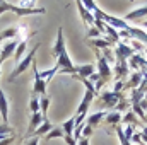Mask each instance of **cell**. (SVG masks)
Returning a JSON list of instances; mask_svg holds the SVG:
<instances>
[{"instance_id":"2e32d148","label":"cell","mask_w":147,"mask_h":145,"mask_svg":"<svg viewBox=\"0 0 147 145\" xmlns=\"http://www.w3.org/2000/svg\"><path fill=\"white\" fill-rule=\"evenodd\" d=\"M46 80L39 79L34 75V84H33V94H41V96H46Z\"/></svg>"},{"instance_id":"ba28073f","label":"cell","mask_w":147,"mask_h":145,"mask_svg":"<svg viewBox=\"0 0 147 145\" xmlns=\"http://www.w3.org/2000/svg\"><path fill=\"white\" fill-rule=\"evenodd\" d=\"M77 9H79V14H80V17H82V22H84V26L89 29V28H92L94 26V15L84 7V2L82 0H79L77 2Z\"/></svg>"},{"instance_id":"30bf717a","label":"cell","mask_w":147,"mask_h":145,"mask_svg":"<svg viewBox=\"0 0 147 145\" xmlns=\"http://www.w3.org/2000/svg\"><path fill=\"white\" fill-rule=\"evenodd\" d=\"M142 72H132V75H128V80L125 82V87H123V91H134V89H137L139 85H140V82H142Z\"/></svg>"},{"instance_id":"d6a6232c","label":"cell","mask_w":147,"mask_h":145,"mask_svg":"<svg viewBox=\"0 0 147 145\" xmlns=\"http://www.w3.org/2000/svg\"><path fill=\"white\" fill-rule=\"evenodd\" d=\"M140 24H142V26H144V28H147V21H146V22H140Z\"/></svg>"},{"instance_id":"4fadbf2b","label":"cell","mask_w":147,"mask_h":145,"mask_svg":"<svg viewBox=\"0 0 147 145\" xmlns=\"http://www.w3.org/2000/svg\"><path fill=\"white\" fill-rule=\"evenodd\" d=\"M87 44L89 46H92V48H96V50H113L115 48V44L110 43L108 39H103V38H96V39H87Z\"/></svg>"},{"instance_id":"d590c367","label":"cell","mask_w":147,"mask_h":145,"mask_svg":"<svg viewBox=\"0 0 147 145\" xmlns=\"http://www.w3.org/2000/svg\"><path fill=\"white\" fill-rule=\"evenodd\" d=\"M0 41H2V39H0Z\"/></svg>"},{"instance_id":"cb8c5ba5","label":"cell","mask_w":147,"mask_h":145,"mask_svg":"<svg viewBox=\"0 0 147 145\" xmlns=\"http://www.w3.org/2000/svg\"><path fill=\"white\" fill-rule=\"evenodd\" d=\"M115 132H116V135H118V140H120V144L121 145H134L125 135H123V126L121 125H116L115 126Z\"/></svg>"},{"instance_id":"ffe728a7","label":"cell","mask_w":147,"mask_h":145,"mask_svg":"<svg viewBox=\"0 0 147 145\" xmlns=\"http://www.w3.org/2000/svg\"><path fill=\"white\" fill-rule=\"evenodd\" d=\"M62 130L67 137H74V130H75V118H69L63 125H62Z\"/></svg>"},{"instance_id":"1f68e13d","label":"cell","mask_w":147,"mask_h":145,"mask_svg":"<svg viewBox=\"0 0 147 145\" xmlns=\"http://www.w3.org/2000/svg\"><path fill=\"white\" fill-rule=\"evenodd\" d=\"M38 144H39V138H38V137H33V138H31L26 145H38Z\"/></svg>"},{"instance_id":"d4e9b609","label":"cell","mask_w":147,"mask_h":145,"mask_svg":"<svg viewBox=\"0 0 147 145\" xmlns=\"http://www.w3.org/2000/svg\"><path fill=\"white\" fill-rule=\"evenodd\" d=\"M0 135H3V137H14V128L9 123H0Z\"/></svg>"},{"instance_id":"4316f807","label":"cell","mask_w":147,"mask_h":145,"mask_svg":"<svg viewBox=\"0 0 147 145\" xmlns=\"http://www.w3.org/2000/svg\"><path fill=\"white\" fill-rule=\"evenodd\" d=\"M29 109H31V113H39V99L36 97V94H33V96H31Z\"/></svg>"},{"instance_id":"7402d4cb","label":"cell","mask_w":147,"mask_h":145,"mask_svg":"<svg viewBox=\"0 0 147 145\" xmlns=\"http://www.w3.org/2000/svg\"><path fill=\"white\" fill-rule=\"evenodd\" d=\"M17 36H19V28H9V29L0 33V39L2 41L3 39H12V38H17Z\"/></svg>"},{"instance_id":"52a82bcc","label":"cell","mask_w":147,"mask_h":145,"mask_svg":"<svg viewBox=\"0 0 147 145\" xmlns=\"http://www.w3.org/2000/svg\"><path fill=\"white\" fill-rule=\"evenodd\" d=\"M65 51V39H63V29L62 28H58V31H57V39H55V43H53V48H51V53H53V56H60L62 53Z\"/></svg>"},{"instance_id":"8992f818","label":"cell","mask_w":147,"mask_h":145,"mask_svg":"<svg viewBox=\"0 0 147 145\" xmlns=\"http://www.w3.org/2000/svg\"><path fill=\"white\" fill-rule=\"evenodd\" d=\"M17 44H19V41H14V39H10V41H7V43H3V46H0V63H3L9 56H12L14 53H16V48H17Z\"/></svg>"},{"instance_id":"7a4b0ae2","label":"cell","mask_w":147,"mask_h":145,"mask_svg":"<svg viewBox=\"0 0 147 145\" xmlns=\"http://www.w3.org/2000/svg\"><path fill=\"white\" fill-rule=\"evenodd\" d=\"M38 46H39V44H34V46H33V50H29V53H28V55H26V56H24V58H22V60H21V62L17 63L16 70L10 73V77H9V80H10V82H12V80H16V79H17V77L21 75V73H24L26 70H28V68H29V67H31V65H33Z\"/></svg>"},{"instance_id":"5bb4252c","label":"cell","mask_w":147,"mask_h":145,"mask_svg":"<svg viewBox=\"0 0 147 145\" xmlns=\"http://www.w3.org/2000/svg\"><path fill=\"white\" fill-rule=\"evenodd\" d=\"M0 116H2V123L9 121V101H7L2 87H0Z\"/></svg>"},{"instance_id":"d6986e66","label":"cell","mask_w":147,"mask_h":145,"mask_svg":"<svg viewBox=\"0 0 147 145\" xmlns=\"http://www.w3.org/2000/svg\"><path fill=\"white\" fill-rule=\"evenodd\" d=\"M26 46H28V41H26V39H21L19 44H17V48H16V53H14L16 63H19V62L22 60V55H24V51H26Z\"/></svg>"},{"instance_id":"603a6c76","label":"cell","mask_w":147,"mask_h":145,"mask_svg":"<svg viewBox=\"0 0 147 145\" xmlns=\"http://www.w3.org/2000/svg\"><path fill=\"white\" fill-rule=\"evenodd\" d=\"M65 137V133H63V130L62 128H53L51 132H48L46 135H45V140H53V138H63Z\"/></svg>"},{"instance_id":"f1b7e54d","label":"cell","mask_w":147,"mask_h":145,"mask_svg":"<svg viewBox=\"0 0 147 145\" xmlns=\"http://www.w3.org/2000/svg\"><path fill=\"white\" fill-rule=\"evenodd\" d=\"M140 137H142V142H144V145H147V126H144V128H142Z\"/></svg>"},{"instance_id":"9c48e42d","label":"cell","mask_w":147,"mask_h":145,"mask_svg":"<svg viewBox=\"0 0 147 145\" xmlns=\"http://www.w3.org/2000/svg\"><path fill=\"white\" fill-rule=\"evenodd\" d=\"M94 72H96V67L92 63L79 65V67H75V75H72V79H89Z\"/></svg>"},{"instance_id":"4dcf8cb0","label":"cell","mask_w":147,"mask_h":145,"mask_svg":"<svg viewBox=\"0 0 147 145\" xmlns=\"http://www.w3.org/2000/svg\"><path fill=\"white\" fill-rule=\"evenodd\" d=\"M77 145H89V138H86V137H80V138L77 140Z\"/></svg>"},{"instance_id":"f546056e","label":"cell","mask_w":147,"mask_h":145,"mask_svg":"<svg viewBox=\"0 0 147 145\" xmlns=\"http://www.w3.org/2000/svg\"><path fill=\"white\" fill-rule=\"evenodd\" d=\"M14 140H16V135H14V137H9V138H5V140H2L0 145H9V144H12Z\"/></svg>"},{"instance_id":"3957f363","label":"cell","mask_w":147,"mask_h":145,"mask_svg":"<svg viewBox=\"0 0 147 145\" xmlns=\"http://www.w3.org/2000/svg\"><path fill=\"white\" fill-rule=\"evenodd\" d=\"M125 96L123 92H113V91H105L99 94V101L105 104V108H116V104L121 101V97Z\"/></svg>"},{"instance_id":"484cf974","label":"cell","mask_w":147,"mask_h":145,"mask_svg":"<svg viewBox=\"0 0 147 145\" xmlns=\"http://www.w3.org/2000/svg\"><path fill=\"white\" fill-rule=\"evenodd\" d=\"M132 111L137 118H140V121H146V111L140 108L139 104H132Z\"/></svg>"},{"instance_id":"836d02e7","label":"cell","mask_w":147,"mask_h":145,"mask_svg":"<svg viewBox=\"0 0 147 145\" xmlns=\"http://www.w3.org/2000/svg\"><path fill=\"white\" fill-rule=\"evenodd\" d=\"M146 123H147V111H146Z\"/></svg>"},{"instance_id":"e0dca14e","label":"cell","mask_w":147,"mask_h":145,"mask_svg":"<svg viewBox=\"0 0 147 145\" xmlns=\"http://www.w3.org/2000/svg\"><path fill=\"white\" fill-rule=\"evenodd\" d=\"M51 130H53V125H51L48 119H45V121L36 128V132L33 133V137H38V138H39V137H45V135H46L48 132H51Z\"/></svg>"},{"instance_id":"ac0fdd59","label":"cell","mask_w":147,"mask_h":145,"mask_svg":"<svg viewBox=\"0 0 147 145\" xmlns=\"http://www.w3.org/2000/svg\"><path fill=\"white\" fill-rule=\"evenodd\" d=\"M105 121H106V125H113V126L121 125V113H118V111H111V113L106 114Z\"/></svg>"},{"instance_id":"e575fe53","label":"cell","mask_w":147,"mask_h":145,"mask_svg":"<svg viewBox=\"0 0 147 145\" xmlns=\"http://www.w3.org/2000/svg\"><path fill=\"white\" fill-rule=\"evenodd\" d=\"M0 73H2V63H0Z\"/></svg>"},{"instance_id":"9a60e30c","label":"cell","mask_w":147,"mask_h":145,"mask_svg":"<svg viewBox=\"0 0 147 145\" xmlns=\"http://www.w3.org/2000/svg\"><path fill=\"white\" fill-rule=\"evenodd\" d=\"M106 114H108L106 111H98V113L91 114L89 118H86V121H84V123H86L87 126L94 128V126H98V125H99V123H101V121H103V119L106 118Z\"/></svg>"},{"instance_id":"44dd1931","label":"cell","mask_w":147,"mask_h":145,"mask_svg":"<svg viewBox=\"0 0 147 145\" xmlns=\"http://www.w3.org/2000/svg\"><path fill=\"white\" fill-rule=\"evenodd\" d=\"M50 97L48 96H41V99H39V113H41V116L46 119V114H48V108H50Z\"/></svg>"},{"instance_id":"6da1fadb","label":"cell","mask_w":147,"mask_h":145,"mask_svg":"<svg viewBox=\"0 0 147 145\" xmlns=\"http://www.w3.org/2000/svg\"><path fill=\"white\" fill-rule=\"evenodd\" d=\"M96 56H98V73H99V77H101V80L94 85V89H96V92H98V89H101L103 84H106L111 77H113V70H111V67H110V62L99 53V50H96Z\"/></svg>"},{"instance_id":"5b68a950","label":"cell","mask_w":147,"mask_h":145,"mask_svg":"<svg viewBox=\"0 0 147 145\" xmlns=\"http://www.w3.org/2000/svg\"><path fill=\"white\" fill-rule=\"evenodd\" d=\"M57 65H58V72L62 73H70V75H75V67L72 65V60L67 53V50L57 58Z\"/></svg>"},{"instance_id":"83f0119b","label":"cell","mask_w":147,"mask_h":145,"mask_svg":"<svg viewBox=\"0 0 147 145\" xmlns=\"http://www.w3.org/2000/svg\"><path fill=\"white\" fill-rule=\"evenodd\" d=\"M87 36H89V39H96V38L101 36V33L92 26V28H89V29H87Z\"/></svg>"},{"instance_id":"277c9868","label":"cell","mask_w":147,"mask_h":145,"mask_svg":"<svg viewBox=\"0 0 147 145\" xmlns=\"http://www.w3.org/2000/svg\"><path fill=\"white\" fill-rule=\"evenodd\" d=\"M115 60H123V62H128V58L130 56H134L135 55V51H134V48L127 43V41H120L115 48Z\"/></svg>"},{"instance_id":"8fae6325","label":"cell","mask_w":147,"mask_h":145,"mask_svg":"<svg viewBox=\"0 0 147 145\" xmlns=\"http://www.w3.org/2000/svg\"><path fill=\"white\" fill-rule=\"evenodd\" d=\"M147 15V3L140 5L139 9H134L130 10L127 15H125V21H142V17Z\"/></svg>"},{"instance_id":"7c38bea8","label":"cell","mask_w":147,"mask_h":145,"mask_svg":"<svg viewBox=\"0 0 147 145\" xmlns=\"http://www.w3.org/2000/svg\"><path fill=\"white\" fill-rule=\"evenodd\" d=\"M43 121H45V118L41 116V113H31V119H29V126H28V133H26V137H31Z\"/></svg>"}]
</instances>
